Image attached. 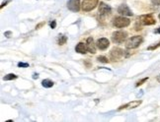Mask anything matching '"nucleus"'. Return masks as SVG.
Listing matches in <instances>:
<instances>
[{"label": "nucleus", "instance_id": "1", "mask_svg": "<svg viewBox=\"0 0 160 122\" xmlns=\"http://www.w3.org/2000/svg\"><path fill=\"white\" fill-rule=\"evenodd\" d=\"M142 41H143L142 36L135 35V36H132V38H131L130 40L127 41L126 46H127V48H128V49H133V48L138 47Z\"/></svg>", "mask_w": 160, "mask_h": 122}, {"label": "nucleus", "instance_id": "2", "mask_svg": "<svg viewBox=\"0 0 160 122\" xmlns=\"http://www.w3.org/2000/svg\"><path fill=\"white\" fill-rule=\"evenodd\" d=\"M131 24L130 19L124 17H116L113 20V25L117 28H126Z\"/></svg>", "mask_w": 160, "mask_h": 122}, {"label": "nucleus", "instance_id": "3", "mask_svg": "<svg viewBox=\"0 0 160 122\" xmlns=\"http://www.w3.org/2000/svg\"><path fill=\"white\" fill-rule=\"evenodd\" d=\"M128 34L126 32H122V30H118V32H115L112 35V40L115 44H122L127 40Z\"/></svg>", "mask_w": 160, "mask_h": 122}, {"label": "nucleus", "instance_id": "4", "mask_svg": "<svg viewBox=\"0 0 160 122\" xmlns=\"http://www.w3.org/2000/svg\"><path fill=\"white\" fill-rule=\"evenodd\" d=\"M99 0H83L82 2V10L85 12L92 11L93 9L96 8V6L98 5Z\"/></svg>", "mask_w": 160, "mask_h": 122}, {"label": "nucleus", "instance_id": "5", "mask_svg": "<svg viewBox=\"0 0 160 122\" xmlns=\"http://www.w3.org/2000/svg\"><path fill=\"white\" fill-rule=\"evenodd\" d=\"M139 22H140V24H142V25H144V26H151V25H154V24L156 23L155 19L153 18V16L151 14L140 16Z\"/></svg>", "mask_w": 160, "mask_h": 122}, {"label": "nucleus", "instance_id": "6", "mask_svg": "<svg viewBox=\"0 0 160 122\" xmlns=\"http://www.w3.org/2000/svg\"><path fill=\"white\" fill-rule=\"evenodd\" d=\"M125 51L119 47H115L111 50V58L113 60H120L122 56H124Z\"/></svg>", "mask_w": 160, "mask_h": 122}, {"label": "nucleus", "instance_id": "7", "mask_svg": "<svg viewBox=\"0 0 160 122\" xmlns=\"http://www.w3.org/2000/svg\"><path fill=\"white\" fill-rule=\"evenodd\" d=\"M67 8L72 12H78L80 10V0H69L67 2Z\"/></svg>", "mask_w": 160, "mask_h": 122}, {"label": "nucleus", "instance_id": "8", "mask_svg": "<svg viewBox=\"0 0 160 122\" xmlns=\"http://www.w3.org/2000/svg\"><path fill=\"white\" fill-rule=\"evenodd\" d=\"M110 45V42L109 40L106 39V38H102V39H99L96 42V46L99 48L100 50H105L109 47Z\"/></svg>", "mask_w": 160, "mask_h": 122}, {"label": "nucleus", "instance_id": "9", "mask_svg": "<svg viewBox=\"0 0 160 122\" xmlns=\"http://www.w3.org/2000/svg\"><path fill=\"white\" fill-rule=\"evenodd\" d=\"M111 12H112V9H111L110 6L106 5L105 3L100 2L99 5V13L102 16H106V15H110Z\"/></svg>", "mask_w": 160, "mask_h": 122}, {"label": "nucleus", "instance_id": "10", "mask_svg": "<svg viewBox=\"0 0 160 122\" xmlns=\"http://www.w3.org/2000/svg\"><path fill=\"white\" fill-rule=\"evenodd\" d=\"M118 13H120L122 16H132V12L131 11V9L128 7V5L122 4L118 8Z\"/></svg>", "mask_w": 160, "mask_h": 122}, {"label": "nucleus", "instance_id": "11", "mask_svg": "<svg viewBox=\"0 0 160 122\" xmlns=\"http://www.w3.org/2000/svg\"><path fill=\"white\" fill-rule=\"evenodd\" d=\"M141 105V101H131L127 103L125 106H122L119 107L118 110H122V109H130V108H135L138 107Z\"/></svg>", "mask_w": 160, "mask_h": 122}, {"label": "nucleus", "instance_id": "12", "mask_svg": "<svg viewBox=\"0 0 160 122\" xmlns=\"http://www.w3.org/2000/svg\"><path fill=\"white\" fill-rule=\"evenodd\" d=\"M87 50H88L87 45L83 44V42H79V44L75 47V51L78 52V53H81V54L86 53V51H87Z\"/></svg>", "mask_w": 160, "mask_h": 122}, {"label": "nucleus", "instance_id": "13", "mask_svg": "<svg viewBox=\"0 0 160 122\" xmlns=\"http://www.w3.org/2000/svg\"><path fill=\"white\" fill-rule=\"evenodd\" d=\"M88 47V51L91 53H95L96 52V45H94V40L92 38H88L87 39V42H86Z\"/></svg>", "mask_w": 160, "mask_h": 122}, {"label": "nucleus", "instance_id": "14", "mask_svg": "<svg viewBox=\"0 0 160 122\" xmlns=\"http://www.w3.org/2000/svg\"><path fill=\"white\" fill-rule=\"evenodd\" d=\"M42 87H45V88H52L53 86V82L48 80V79H46V80L42 82Z\"/></svg>", "mask_w": 160, "mask_h": 122}, {"label": "nucleus", "instance_id": "15", "mask_svg": "<svg viewBox=\"0 0 160 122\" xmlns=\"http://www.w3.org/2000/svg\"><path fill=\"white\" fill-rule=\"evenodd\" d=\"M17 79V76L15 74H8L4 77V81H10V80H15Z\"/></svg>", "mask_w": 160, "mask_h": 122}, {"label": "nucleus", "instance_id": "16", "mask_svg": "<svg viewBox=\"0 0 160 122\" xmlns=\"http://www.w3.org/2000/svg\"><path fill=\"white\" fill-rule=\"evenodd\" d=\"M66 40H67V38H66V36H64V35L59 36V39H58V45H64L65 42H66Z\"/></svg>", "mask_w": 160, "mask_h": 122}, {"label": "nucleus", "instance_id": "17", "mask_svg": "<svg viewBox=\"0 0 160 122\" xmlns=\"http://www.w3.org/2000/svg\"><path fill=\"white\" fill-rule=\"evenodd\" d=\"M97 59H98V61H100V62H102V63H108L109 62L108 58H106L105 56H98Z\"/></svg>", "mask_w": 160, "mask_h": 122}, {"label": "nucleus", "instance_id": "18", "mask_svg": "<svg viewBox=\"0 0 160 122\" xmlns=\"http://www.w3.org/2000/svg\"><path fill=\"white\" fill-rule=\"evenodd\" d=\"M160 46V41L159 42H157L156 45H152V46H149L148 48H147V49L148 50H153V49H156L157 47H159Z\"/></svg>", "mask_w": 160, "mask_h": 122}, {"label": "nucleus", "instance_id": "19", "mask_svg": "<svg viewBox=\"0 0 160 122\" xmlns=\"http://www.w3.org/2000/svg\"><path fill=\"white\" fill-rule=\"evenodd\" d=\"M148 80V78H144V79H142V80H140V81H138V83H137V87H139L140 85H142L145 81H147Z\"/></svg>", "mask_w": 160, "mask_h": 122}, {"label": "nucleus", "instance_id": "20", "mask_svg": "<svg viewBox=\"0 0 160 122\" xmlns=\"http://www.w3.org/2000/svg\"><path fill=\"white\" fill-rule=\"evenodd\" d=\"M18 66L22 67V68H26V67H29V64L28 63H24V62H20V63H18Z\"/></svg>", "mask_w": 160, "mask_h": 122}, {"label": "nucleus", "instance_id": "21", "mask_svg": "<svg viewBox=\"0 0 160 122\" xmlns=\"http://www.w3.org/2000/svg\"><path fill=\"white\" fill-rule=\"evenodd\" d=\"M151 2H152V4L157 5V6L160 5V0H151Z\"/></svg>", "mask_w": 160, "mask_h": 122}, {"label": "nucleus", "instance_id": "22", "mask_svg": "<svg viewBox=\"0 0 160 122\" xmlns=\"http://www.w3.org/2000/svg\"><path fill=\"white\" fill-rule=\"evenodd\" d=\"M55 26H57V22H55V21H52V22L51 23V28H52V29H54Z\"/></svg>", "mask_w": 160, "mask_h": 122}, {"label": "nucleus", "instance_id": "23", "mask_svg": "<svg viewBox=\"0 0 160 122\" xmlns=\"http://www.w3.org/2000/svg\"><path fill=\"white\" fill-rule=\"evenodd\" d=\"M155 33H156V34H160V28H158V29L155 30Z\"/></svg>", "mask_w": 160, "mask_h": 122}, {"label": "nucleus", "instance_id": "24", "mask_svg": "<svg viewBox=\"0 0 160 122\" xmlns=\"http://www.w3.org/2000/svg\"><path fill=\"white\" fill-rule=\"evenodd\" d=\"M38 77H39V76H38V74H34V77H33V78H34V79H36V78H38Z\"/></svg>", "mask_w": 160, "mask_h": 122}, {"label": "nucleus", "instance_id": "25", "mask_svg": "<svg viewBox=\"0 0 160 122\" xmlns=\"http://www.w3.org/2000/svg\"><path fill=\"white\" fill-rule=\"evenodd\" d=\"M157 81L160 83V75H159V76H157Z\"/></svg>", "mask_w": 160, "mask_h": 122}, {"label": "nucleus", "instance_id": "26", "mask_svg": "<svg viewBox=\"0 0 160 122\" xmlns=\"http://www.w3.org/2000/svg\"><path fill=\"white\" fill-rule=\"evenodd\" d=\"M158 17H159V19H160V14H159V16H158Z\"/></svg>", "mask_w": 160, "mask_h": 122}]
</instances>
